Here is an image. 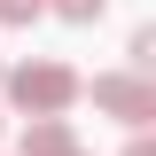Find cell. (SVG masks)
<instances>
[{
    "instance_id": "cell-4",
    "label": "cell",
    "mask_w": 156,
    "mask_h": 156,
    "mask_svg": "<svg viewBox=\"0 0 156 156\" xmlns=\"http://www.w3.org/2000/svg\"><path fill=\"white\" fill-rule=\"evenodd\" d=\"M125 55H133V70H140V78H148V70H156V31H148V23H140V31H133V39H125Z\"/></svg>"
},
{
    "instance_id": "cell-9",
    "label": "cell",
    "mask_w": 156,
    "mask_h": 156,
    "mask_svg": "<svg viewBox=\"0 0 156 156\" xmlns=\"http://www.w3.org/2000/svg\"><path fill=\"white\" fill-rule=\"evenodd\" d=\"M0 78H8V70H0Z\"/></svg>"
},
{
    "instance_id": "cell-1",
    "label": "cell",
    "mask_w": 156,
    "mask_h": 156,
    "mask_svg": "<svg viewBox=\"0 0 156 156\" xmlns=\"http://www.w3.org/2000/svg\"><path fill=\"white\" fill-rule=\"evenodd\" d=\"M0 86H8V101H16L23 117H62V109L78 101L86 78H78L70 62H23V70H8Z\"/></svg>"
},
{
    "instance_id": "cell-2",
    "label": "cell",
    "mask_w": 156,
    "mask_h": 156,
    "mask_svg": "<svg viewBox=\"0 0 156 156\" xmlns=\"http://www.w3.org/2000/svg\"><path fill=\"white\" fill-rule=\"evenodd\" d=\"M78 94H94V109L117 117V125H148L156 117V78H140V70H101L94 86H78Z\"/></svg>"
},
{
    "instance_id": "cell-3",
    "label": "cell",
    "mask_w": 156,
    "mask_h": 156,
    "mask_svg": "<svg viewBox=\"0 0 156 156\" xmlns=\"http://www.w3.org/2000/svg\"><path fill=\"white\" fill-rule=\"evenodd\" d=\"M70 148V125H62V117H31V125H23V156H62Z\"/></svg>"
},
{
    "instance_id": "cell-5",
    "label": "cell",
    "mask_w": 156,
    "mask_h": 156,
    "mask_svg": "<svg viewBox=\"0 0 156 156\" xmlns=\"http://www.w3.org/2000/svg\"><path fill=\"white\" fill-rule=\"evenodd\" d=\"M47 16V0H0V23H39Z\"/></svg>"
},
{
    "instance_id": "cell-7",
    "label": "cell",
    "mask_w": 156,
    "mask_h": 156,
    "mask_svg": "<svg viewBox=\"0 0 156 156\" xmlns=\"http://www.w3.org/2000/svg\"><path fill=\"white\" fill-rule=\"evenodd\" d=\"M125 156H156V148H148V133H140V125H133V148H125Z\"/></svg>"
},
{
    "instance_id": "cell-8",
    "label": "cell",
    "mask_w": 156,
    "mask_h": 156,
    "mask_svg": "<svg viewBox=\"0 0 156 156\" xmlns=\"http://www.w3.org/2000/svg\"><path fill=\"white\" fill-rule=\"evenodd\" d=\"M62 156H86V148H78V140H70V148H62Z\"/></svg>"
},
{
    "instance_id": "cell-6",
    "label": "cell",
    "mask_w": 156,
    "mask_h": 156,
    "mask_svg": "<svg viewBox=\"0 0 156 156\" xmlns=\"http://www.w3.org/2000/svg\"><path fill=\"white\" fill-rule=\"evenodd\" d=\"M47 8H55V16H70V23H94V16H101V0H47Z\"/></svg>"
}]
</instances>
